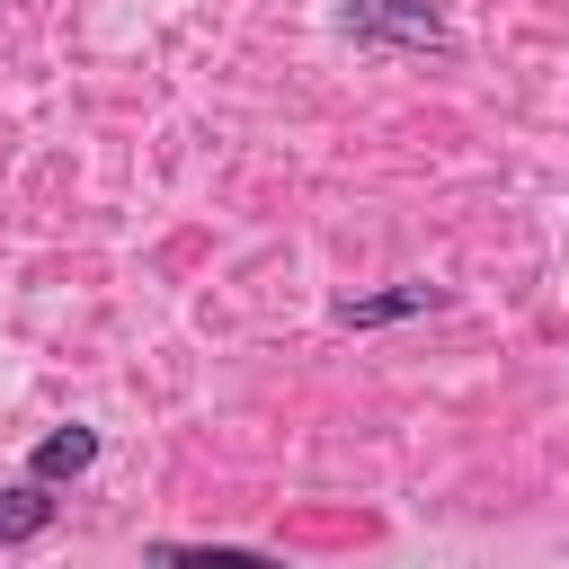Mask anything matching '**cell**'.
Returning <instances> with one entry per match:
<instances>
[{
	"instance_id": "cell-3",
	"label": "cell",
	"mask_w": 569,
	"mask_h": 569,
	"mask_svg": "<svg viewBox=\"0 0 569 569\" xmlns=\"http://www.w3.org/2000/svg\"><path fill=\"white\" fill-rule=\"evenodd\" d=\"M80 471H98V427H53V436H36V453H27V480H80Z\"/></svg>"
},
{
	"instance_id": "cell-5",
	"label": "cell",
	"mask_w": 569,
	"mask_h": 569,
	"mask_svg": "<svg viewBox=\"0 0 569 569\" xmlns=\"http://www.w3.org/2000/svg\"><path fill=\"white\" fill-rule=\"evenodd\" d=\"M44 525H53V489H44V480L0 489V542H36Z\"/></svg>"
},
{
	"instance_id": "cell-1",
	"label": "cell",
	"mask_w": 569,
	"mask_h": 569,
	"mask_svg": "<svg viewBox=\"0 0 569 569\" xmlns=\"http://www.w3.org/2000/svg\"><path fill=\"white\" fill-rule=\"evenodd\" d=\"M338 36H356L365 53H453L436 0H338Z\"/></svg>"
},
{
	"instance_id": "cell-2",
	"label": "cell",
	"mask_w": 569,
	"mask_h": 569,
	"mask_svg": "<svg viewBox=\"0 0 569 569\" xmlns=\"http://www.w3.org/2000/svg\"><path fill=\"white\" fill-rule=\"evenodd\" d=\"M445 302H453L445 284L409 276V284H382V293H338L329 320H338V329H391V320H418V311H445Z\"/></svg>"
},
{
	"instance_id": "cell-4",
	"label": "cell",
	"mask_w": 569,
	"mask_h": 569,
	"mask_svg": "<svg viewBox=\"0 0 569 569\" xmlns=\"http://www.w3.org/2000/svg\"><path fill=\"white\" fill-rule=\"evenodd\" d=\"M142 560H169V569H267L258 542H142Z\"/></svg>"
}]
</instances>
